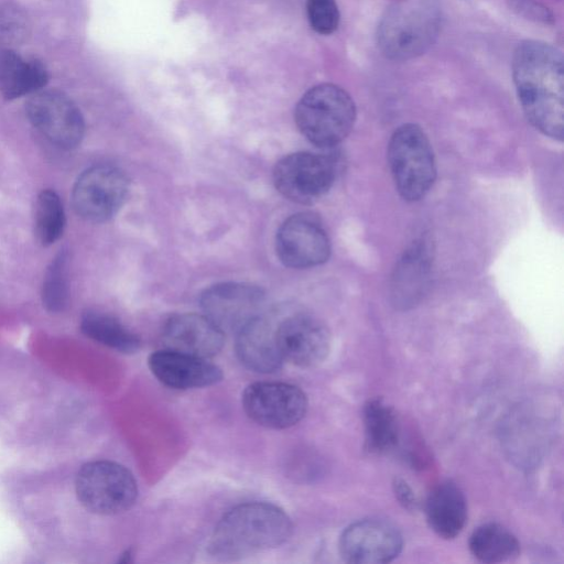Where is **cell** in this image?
<instances>
[{
    "label": "cell",
    "instance_id": "obj_1",
    "mask_svg": "<svg viewBox=\"0 0 564 564\" xmlns=\"http://www.w3.org/2000/svg\"><path fill=\"white\" fill-rule=\"evenodd\" d=\"M511 68L516 91L528 120L543 134L563 140L562 52L542 41L524 40L514 50Z\"/></svg>",
    "mask_w": 564,
    "mask_h": 564
},
{
    "label": "cell",
    "instance_id": "obj_2",
    "mask_svg": "<svg viewBox=\"0 0 564 564\" xmlns=\"http://www.w3.org/2000/svg\"><path fill=\"white\" fill-rule=\"evenodd\" d=\"M288 513L263 501L240 503L216 524L209 553L220 561H237L283 544L292 534Z\"/></svg>",
    "mask_w": 564,
    "mask_h": 564
},
{
    "label": "cell",
    "instance_id": "obj_3",
    "mask_svg": "<svg viewBox=\"0 0 564 564\" xmlns=\"http://www.w3.org/2000/svg\"><path fill=\"white\" fill-rule=\"evenodd\" d=\"M441 26L442 10L437 0H397L381 15L377 45L391 61H409L434 44Z\"/></svg>",
    "mask_w": 564,
    "mask_h": 564
},
{
    "label": "cell",
    "instance_id": "obj_4",
    "mask_svg": "<svg viewBox=\"0 0 564 564\" xmlns=\"http://www.w3.org/2000/svg\"><path fill=\"white\" fill-rule=\"evenodd\" d=\"M356 120L351 96L335 84H319L308 89L295 108V122L313 144L330 148L341 142Z\"/></svg>",
    "mask_w": 564,
    "mask_h": 564
},
{
    "label": "cell",
    "instance_id": "obj_5",
    "mask_svg": "<svg viewBox=\"0 0 564 564\" xmlns=\"http://www.w3.org/2000/svg\"><path fill=\"white\" fill-rule=\"evenodd\" d=\"M388 164L397 191L405 200L423 198L434 184L436 163L430 140L415 123H404L392 133Z\"/></svg>",
    "mask_w": 564,
    "mask_h": 564
},
{
    "label": "cell",
    "instance_id": "obj_6",
    "mask_svg": "<svg viewBox=\"0 0 564 564\" xmlns=\"http://www.w3.org/2000/svg\"><path fill=\"white\" fill-rule=\"evenodd\" d=\"M75 487L80 503L88 511L102 516L129 510L138 497V485L131 471L109 460L83 465Z\"/></svg>",
    "mask_w": 564,
    "mask_h": 564
},
{
    "label": "cell",
    "instance_id": "obj_7",
    "mask_svg": "<svg viewBox=\"0 0 564 564\" xmlns=\"http://www.w3.org/2000/svg\"><path fill=\"white\" fill-rule=\"evenodd\" d=\"M242 408L257 424L283 430L296 425L307 412L305 392L297 386L276 381H258L242 393Z\"/></svg>",
    "mask_w": 564,
    "mask_h": 564
},
{
    "label": "cell",
    "instance_id": "obj_8",
    "mask_svg": "<svg viewBox=\"0 0 564 564\" xmlns=\"http://www.w3.org/2000/svg\"><path fill=\"white\" fill-rule=\"evenodd\" d=\"M335 175L336 165L329 156L296 152L285 155L275 164L273 182L288 199L311 204L327 193Z\"/></svg>",
    "mask_w": 564,
    "mask_h": 564
},
{
    "label": "cell",
    "instance_id": "obj_9",
    "mask_svg": "<svg viewBox=\"0 0 564 564\" xmlns=\"http://www.w3.org/2000/svg\"><path fill=\"white\" fill-rule=\"evenodd\" d=\"M129 189L126 174L109 164L94 165L77 178L72 203L85 220L100 223L112 217L123 204Z\"/></svg>",
    "mask_w": 564,
    "mask_h": 564
},
{
    "label": "cell",
    "instance_id": "obj_10",
    "mask_svg": "<svg viewBox=\"0 0 564 564\" xmlns=\"http://www.w3.org/2000/svg\"><path fill=\"white\" fill-rule=\"evenodd\" d=\"M25 109L32 126L55 147L69 150L83 140V115L64 93L41 89L31 95Z\"/></svg>",
    "mask_w": 564,
    "mask_h": 564
},
{
    "label": "cell",
    "instance_id": "obj_11",
    "mask_svg": "<svg viewBox=\"0 0 564 564\" xmlns=\"http://www.w3.org/2000/svg\"><path fill=\"white\" fill-rule=\"evenodd\" d=\"M280 261L295 269L324 263L330 253V241L322 221L311 213H297L284 220L276 232Z\"/></svg>",
    "mask_w": 564,
    "mask_h": 564
},
{
    "label": "cell",
    "instance_id": "obj_12",
    "mask_svg": "<svg viewBox=\"0 0 564 564\" xmlns=\"http://www.w3.org/2000/svg\"><path fill=\"white\" fill-rule=\"evenodd\" d=\"M399 530L381 519H362L348 525L339 538V553L351 564H386L402 551Z\"/></svg>",
    "mask_w": 564,
    "mask_h": 564
},
{
    "label": "cell",
    "instance_id": "obj_13",
    "mask_svg": "<svg viewBox=\"0 0 564 564\" xmlns=\"http://www.w3.org/2000/svg\"><path fill=\"white\" fill-rule=\"evenodd\" d=\"M276 343L283 360L301 368L322 364L330 350V333L318 318L294 314L276 323Z\"/></svg>",
    "mask_w": 564,
    "mask_h": 564
},
{
    "label": "cell",
    "instance_id": "obj_14",
    "mask_svg": "<svg viewBox=\"0 0 564 564\" xmlns=\"http://www.w3.org/2000/svg\"><path fill=\"white\" fill-rule=\"evenodd\" d=\"M264 294L249 283L223 282L206 289L200 296L203 314L224 333L237 332L259 315Z\"/></svg>",
    "mask_w": 564,
    "mask_h": 564
},
{
    "label": "cell",
    "instance_id": "obj_15",
    "mask_svg": "<svg viewBox=\"0 0 564 564\" xmlns=\"http://www.w3.org/2000/svg\"><path fill=\"white\" fill-rule=\"evenodd\" d=\"M148 366L161 383L177 390L209 387L224 377L221 369L207 358L169 348L152 352Z\"/></svg>",
    "mask_w": 564,
    "mask_h": 564
},
{
    "label": "cell",
    "instance_id": "obj_16",
    "mask_svg": "<svg viewBox=\"0 0 564 564\" xmlns=\"http://www.w3.org/2000/svg\"><path fill=\"white\" fill-rule=\"evenodd\" d=\"M162 337L169 349L207 359L216 356L224 345V332L204 314L171 316L163 326Z\"/></svg>",
    "mask_w": 564,
    "mask_h": 564
},
{
    "label": "cell",
    "instance_id": "obj_17",
    "mask_svg": "<svg viewBox=\"0 0 564 564\" xmlns=\"http://www.w3.org/2000/svg\"><path fill=\"white\" fill-rule=\"evenodd\" d=\"M276 323L259 314L236 332V354L247 369L271 373L282 367L284 360L276 343Z\"/></svg>",
    "mask_w": 564,
    "mask_h": 564
},
{
    "label": "cell",
    "instance_id": "obj_18",
    "mask_svg": "<svg viewBox=\"0 0 564 564\" xmlns=\"http://www.w3.org/2000/svg\"><path fill=\"white\" fill-rule=\"evenodd\" d=\"M426 521L442 539L456 538L467 521V502L460 488L451 480L437 485L425 503Z\"/></svg>",
    "mask_w": 564,
    "mask_h": 564
},
{
    "label": "cell",
    "instance_id": "obj_19",
    "mask_svg": "<svg viewBox=\"0 0 564 564\" xmlns=\"http://www.w3.org/2000/svg\"><path fill=\"white\" fill-rule=\"evenodd\" d=\"M45 66L37 59H24L14 50H0V94L6 99L32 95L47 83Z\"/></svg>",
    "mask_w": 564,
    "mask_h": 564
},
{
    "label": "cell",
    "instance_id": "obj_20",
    "mask_svg": "<svg viewBox=\"0 0 564 564\" xmlns=\"http://www.w3.org/2000/svg\"><path fill=\"white\" fill-rule=\"evenodd\" d=\"M468 544L471 554L488 564L511 561L520 553L517 536L503 525L494 522L476 528Z\"/></svg>",
    "mask_w": 564,
    "mask_h": 564
},
{
    "label": "cell",
    "instance_id": "obj_21",
    "mask_svg": "<svg viewBox=\"0 0 564 564\" xmlns=\"http://www.w3.org/2000/svg\"><path fill=\"white\" fill-rule=\"evenodd\" d=\"M82 332L93 340L122 354L137 352L141 347L140 337L115 316L87 311L80 319Z\"/></svg>",
    "mask_w": 564,
    "mask_h": 564
},
{
    "label": "cell",
    "instance_id": "obj_22",
    "mask_svg": "<svg viewBox=\"0 0 564 564\" xmlns=\"http://www.w3.org/2000/svg\"><path fill=\"white\" fill-rule=\"evenodd\" d=\"M365 445L373 454L393 449L399 438V425L393 409L381 399H371L364 406Z\"/></svg>",
    "mask_w": 564,
    "mask_h": 564
},
{
    "label": "cell",
    "instance_id": "obj_23",
    "mask_svg": "<svg viewBox=\"0 0 564 564\" xmlns=\"http://www.w3.org/2000/svg\"><path fill=\"white\" fill-rule=\"evenodd\" d=\"M65 227V212L59 196L52 189L42 191L36 199L34 231L42 246L57 241Z\"/></svg>",
    "mask_w": 564,
    "mask_h": 564
},
{
    "label": "cell",
    "instance_id": "obj_24",
    "mask_svg": "<svg viewBox=\"0 0 564 564\" xmlns=\"http://www.w3.org/2000/svg\"><path fill=\"white\" fill-rule=\"evenodd\" d=\"M67 252L61 251L51 261L43 280L42 302L52 313L62 312L68 302Z\"/></svg>",
    "mask_w": 564,
    "mask_h": 564
},
{
    "label": "cell",
    "instance_id": "obj_25",
    "mask_svg": "<svg viewBox=\"0 0 564 564\" xmlns=\"http://www.w3.org/2000/svg\"><path fill=\"white\" fill-rule=\"evenodd\" d=\"M30 24L26 13L19 6L0 3V50H14L29 35Z\"/></svg>",
    "mask_w": 564,
    "mask_h": 564
},
{
    "label": "cell",
    "instance_id": "obj_26",
    "mask_svg": "<svg viewBox=\"0 0 564 564\" xmlns=\"http://www.w3.org/2000/svg\"><path fill=\"white\" fill-rule=\"evenodd\" d=\"M306 13L311 28L323 35L335 32L339 24L336 0H306Z\"/></svg>",
    "mask_w": 564,
    "mask_h": 564
},
{
    "label": "cell",
    "instance_id": "obj_27",
    "mask_svg": "<svg viewBox=\"0 0 564 564\" xmlns=\"http://www.w3.org/2000/svg\"><path fill=\"white\" fill-rule=\"evenodd\" d=\"M509 9L517 15L544 25L554 23L553 12L538 0H507Z\"/></svg>",
    "mask_w": 564,
    "mask_h": 564
},
{
    "label": "cell",
    "instance_id": "obj_28",
    "mask_svg": "<svg viewBox=\"0 0 564 564\" xmlns=\"http://www.w3.org/2000/svg\"><path fill=\"white\" fill-rule=\"evenodd\" d=\"M393 488L398 500L403 505L404 508L413 509L415 507V497L404 480L395 479L393 482Z\"/></svg>",
    "mask_w": 564,
    "mask_h": 564
}]
</instances>
